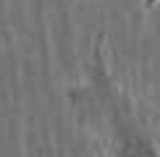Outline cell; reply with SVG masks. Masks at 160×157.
Returning a JSON list of instances; mask_svg holds the SVG:
<instances>
[{
    "label": "cell",
    "mask_w": 160,
    "mask_h": 157,
    "mask_svg": "<svg viewBox=\"0 0 160 157\" xmlns=\"http://www.w3.org/2000/svg\"><path fill=\"white\" fill-rule=\"evenodd\" d=\"M160 0H144V8H158Z\"/></svg>",
    "instance_id": "obj_2"
},
{
    "label": "cell",
    "mask_w": 160,
    "mask_h": 157,
    "mask_svg": "<svg viewBox=\"0 0 160 157\" xmlns=\"http://www.w3.org/2000/svg\"><path fill=\"white\" fill-rule=\"evenodd\" d=\"M76 100L87 113L100 157H160L155 134L137 110L134 97L110 71L100 45L92 52L89 76Z\"/></svg>",
    "instance_id": "obj_1"
}]
</instances>
